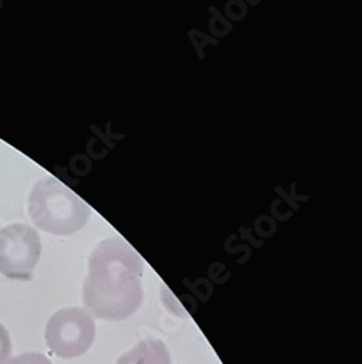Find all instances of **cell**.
<instances>
[{
    "label": "cell",
    "instance_id": "cell-1",
    "mask_svg": "<svg viewBox=\"0 0 362 364\" xmlns=\"http://www.w3.org/2000/svg\"><path fill=\"white\" fill-rule=\"evenodd\" d=\"M143 258L124 239L101 240L89 257L83 284L86 312L104 321L130 318L143 305Z\"/></svg>",
    "mask_w": 362,
    "mask_h": 364
},
{
    "label": "cell",
    "instance_id": "cell-2",
    "mask_svg": "<svg viewBox=\"0 0 362 364\" xmlns=\"http://www.w3.org/2000/svg\"><path fill=\"white\" fill-rule=\"evenodd\" d=\"M28 210L38 229L57 236L83 229L90 218V207L54 176H47L34 186L29 193Z\"/></svg>",
    "mask_w": 362,
    "mask_h": 364
},
{
    "label": "cell",
    "instance_id": "cell-3",
    "mask_svg": "<svg viewBox=\"0 0 362 364\" xmlns=\"http://www.w3.org/2000/svg\"><path fill=\"white\" fill-rule=\"evenodd\" d=\"M97 325L84 309L65 308L57 311L45 325L44 338L48 350L63 360L86 354L94 346Z\"/></svg>",
    "mask_w": 362,
    "mask_h": 364
},
{
    "label": "cell",
    "instance_id": "cell-4",
    "mask_svg": "<svg viewBox=\"0 0 362 364\" xmlns=\"http://www.w3.org/2000/svg\"><path fill=\"white\" fill-rule=\"evenodd\" d=\"M41 257V237L25 223H12L0 230V274L26 282L34 277Z\"/></svg>",
    "mask_w": 362,
    "mask_h": 364
},
{
    "label": "cell",
    "instance_id": "cell-5",
    "mask_svg": "<svg viewBox=\"0 0 362 364\" xmlns=\"http://www.w3.org/2000/svg\"><path fill=\"white\" fill-rule=\"evenodd\" d=\"M115 364H172V358L162 340L144 338L121 355Z\"/></svg>",
    "mask_w": 362,
    "mask_h": 364
},
{
    "label": "cell",
    "instance_id": "cell-6",
    "mask_svg": "<svg viewBox=\"0 0 362 364\" xmlns=\"http://www.w3.org/2000/svg\"><path fill=\"white\" fill-rule=\"evenodd\" d=\"M12 355V341L8 329L0 323V364H8Z\"/></svg>",
    "mask_w": 362,
    "mask_h": 364
},
{
    "label": "cell",
    "instance_id": "cell-7",
    "mask_svg": "<svg viewBox=\"0 0 362 364\" xmlns=\"http://www.w3.org/2000/svg\"><path fill=\"white\" fill-rule=\"evenodd\" d=\"M8 364H53L51 360L43 353H23L11 358Z\"/></svg>",
    "mask_w": 362,
    "mask_h": 364
}]
</instances>
